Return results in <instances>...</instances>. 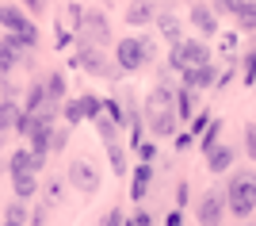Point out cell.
<instances>
[{
  "label": "cell",
  "instance_id": "6da1fadb",
  "mask_svg": "<svg viewBox=\"0 0 256 226\" xmlns=\"http://www.w3.org/2000/svg\"><path fill=\"white\" fill-rule=\"evenodd\" d=\"M226 207L237 218H245V215L256 211V172L252 169H241V172L230 176V184H226Z\"/></svg>",
  "mask_w": 256,
  "mask_h": 226
},
{
  "label": "cell",
  "instance_id": "7a4b0ae2",
  "mask_svg": "<svg viewBox=\"0 0 256 226\" xmlns=\"http://www.w3.org/2000/svg\"><path fill=\"white\" fill-rule=\"evenodd\" d=\"M118 69H142V65L153 58V39H122L118 43Z\"/></svg>",
  "mask_w": 256,
  "mask_h": 226
},
{
  "label": "cell",
  "instance_id": "3957f363",
  "mask_svg": "<svg viewBox=\"0 0 256 226\" xmlns=\"http://www.w3.org/2000/svg\"><path fill=\"white\" fill-rule=\"evenodd\" d=\"M172 65L180 69V73H188V69H199V65H210V50H206L203 43H176L172 46Z\"/></svg>",
  "mask_w": 256,
  "mask_h": 226
},
{
  "label": "cell",
  "instance_id": "277c9868",
  "mask_svg": "<svg viewBox=\"0 0 256 226\" xmlns=\"http://www.w3.org/2000/svg\"><path fill=\"white\" fill-rule=\"evenodd\" d=\"M226 211H230V207H226V199H222L218 188H210V192L199 195V222H203V226H218Z\"/></svg>",
  "mask_w": 256,
  "mask_h": 226
},
{
  "label": "cell",
  "instance_id": "5b68a950",
  "mask_svg": "<svg viewBox=\"0 0 256 226\" xmlns=\"http://www.w3.org/2000/svg\"><path fill=\"white\" fill-rule=\"evenodd\" d=\"M192 23H195V31H199V35H214V31H218V12L206 8V4H195V8H192Z\"/></svg>",
  "mask_w": 256,
  "mask_h": 226
},
{
  "label": "cell",
  "instance_id": "8992f818",
  "mask_svg": "<svg viewBox=\"0 0 256 226\" xmlns=\"http://www.w3.org/2000/svg\"><path fill=\"white\" fill-rule=\"evenodd\" d=\"M234 157H237L234 146H214V150L206 153V169L210 172H226L230 165H234Z\"/></svg>",
  "mask_w": 256,
  "mask_h": 226
},
{
  "label": "cell",
  "instance_id": "52a82bcc",
  "mask_svg": "<svg viewBox=\"0 0 256 226\" xmlns=\"http://www.w3.org/2000/svg\"><path fill=\"white\" fill-rule=\"evenodd\" d=\"M73 184H76V188H84V192H96V169H92V165H88V161H76L73 165Z\"/></svg>",
  "mask_w": 256,
  "mask_h": 226
},
{
  "label": "cell",
  "instance_id": "ba28073f",
  "mask_svg": "<svg viewBox=\"0 0 256 226\" xmlns=\"http://www.w3.org/2000/svg\"><path fill=\"white\" fill-rule=\"evenodd\" d=\"M184 85H188V88H206V85H214V65L188 69V73H184Z\"/></svg>",
  "mask_w": 256,
  "mask_h": 226
},
{
  "label": "cell",
  "instance_id": "9c48e42d",
  "mask_svg": "<svg viewBox=\"0 0 256 226\" xmlns=\"http://www.w3.org/2000/svg\"><path fill=\"white\" fill-rule=\"evenodd\" d=\"M150 20H153V0H134L126 8V23H134V27H142Z\"/></svg>",
  "mask_w": 256,
  "mask_h": 226
},
{
  "label": "cell",
  "instance_id": "30bf717a",
  "mask_svg": "<svg viewBox=\"0 0 256 226\" xmlns=\"http://www.w3.org/2000/svg\"><path fill=\"white\" fill-rule=\"evenodd\" d=\"M176 115L180 111H157V115H150V130L153 134H172L176 130Z\"/></svg>",
  "mask_w": 256,
  "mask_h": 226
},
{
  "label": "cell",
  "instance_id": "8fae6325",
  "mask_svg": "<svg viewBox=\"0 0 256 226\" xmlns=\"http://www.w3.org/2000/svg\"><path fill=\"white\" fill-rule=\"evenodd\" d=\"M84 35H92L96 43H107V20L100 12H88L84 16Z\"/></svg>",
  "mask_w": 256,
  "mask_h": 226
},
{
  "label": "cell",
  "instance_id": "7c38bea8",
  "mask_svg": "<svg viewBox=\"0 0 256 226\" xmlns=\"http://www.w3.org/2000/svg\"><path fill=\"white\" fill-rule=\"evenodd\" d=\"M96 111H100L96 96H84V100H76V104H69V119H96Z\"/></svg>",
  "mask_w": 256,
  "mask_h": 226
},
{
  "label": "cell",
  "instance_id": "4fadbf2b",
  "mask_svg": "<svg viewBox=\"0 0 256 226\" xmlns=\"http://www.w3.org/2000/svg\"><path fill=\"white\" fill-rule=\"evenodd\" d=\"M20 39H4L0 43V69H12V65H20Z\"/></svg>",
  "mask_w": 256,
  "mask_h": 226
},
{
  "label": "cell",
  "instance_id": "5bb4252c",
  "mask_svg": "<svg viewBox=\"0 0 256 226\" xmlns=\"http://www.w3.org/2000/svg\"><path fill=\"white\" fill-rule=\"evenodd\" d=\"M20 115L23 111L12 104V100H0V138H4V130L8 127H20Z\"/></svg>",
  "mask_w": 256,
  "mask_h": 226
},
{
  "label": "cell",
  "instance_id": "9a60e30c",
  "mask_svg": "<svg viewBox=\"0 0 256 226\" xmlns=\"http://www.w3.org/2000/svg\"><path fill=\"white\" fill-rule=\"evenodd\" d=\"M234 16H237V27H241V31H256V0H245Z\"/></svg>",
  "mask_w": 256,
  "mask_h": 226
},
{
  "label": "cell",
  "instance_id": "2e32d148",
  "mask_svg": "<svg viewBox=\"0 0 256 226\" xmlns=\"http://www.w3.org/2000/svg\"><path fill=\"white\" fill-rule=\"evenodd\" d=\"M80 65H84V69H92V73H104V69H107V65H104V58H100L96 54V50H92V46H80Z\"/></svg>",
  "mask_w": 256,
  "mask_h": 226
},
{
  "label": "cell",
  "instance_id": "e0dca14e",
  "mask_svg": "<svg viewBox=\"0 0 256 226\" xmlns=\"http://www.w3.org/2000/svg\"><path fill=\"white\" fill-rule=\"evenodd\" d=\"M46 96H50V104H58V100L65 96V77L62 73H50V81H46Z\"/></svg>",
  "mask_w": 256,
  "mask_h": 226
},
{
  "label": "cell",
  "instance_id": "ac0fdd59",
  "mask_svg": "<svg viewBox=\"0 0 256 226\" xmlns=\"http://www.w3.org/2000/svg\"><path fill=\"white\" fill-rule=\"evenodd\" d=\"M160 31H164V39H172V46L184 43L180 39V20H176V16H160Z\"/></svg>",
  "mask_w": 256,
  "mask_h": 226
},
{
  "label": "cell",
  "instance_id": "d6986e66",
  "mask_svg": "<svg viewBox=\"0 0 256 226\" xmlns=\"http://www.w3.org/2000/svg\"><path fill=\"white\" fill-rule=\"evenodd\" d=\"M12 184H16V195H20V199H27V195L34 192V172H23V176H12Z\"/></svg>",
  "mask_w": 256,
  "mask_h": 226
},
{
  "label": "cell",
  "instance_id": "ffe728a7",
  "mask_svg": "<svg viewBox=\"0 0 256 226\" xmlns=\"http://www.w3.org/2000/svg\"><path fill=\"white\" fill-rule=\"evenodd\" d=\"M150 165H142L138 172H134V199H142V195H146V184H150Z\"/></svg>",
  "mask_w": 256,
  "mask_h": 226
},
{
  "label": "cell",
  "instance_id": "44dd1931",
  "mask_svg": "<svg viewBox=\"0 0 256 226\" xmlns=\"http://www.w3.org/2000/svg\"><path fill=\"white\" fill-rule=\"evenodd\" d=\"M245 150H248V157H256V123H248V130H245Z\"/></svg>",
  "mask_w": 256,
  "mask_h": 226
},
{
  "label": "cell",
  "instance_id": "7402d4cb",
  "mask_svg": "<svg viewBox=\"0 0 256 226\" xmlns=\"http://www.w3.org/2000/svg\"><path fill=\"white\" fill-rule=\"evenodd\" d=\"M245 0H214V12H237Z\"/></svg>",
  "mask_w": 256,
  "mask_h": 226
},
{
  "label": "cell",
  "instance_id": "603a6c76",
  "mask_svg": "<svg viewBox=\"0 0 256 226\" xmlns=\"http://www.w3.org/2000/svg\"><path fill=\"white\" fill-rule=\"evenodd\" d=\"M111 165H115L118 172H122V165H126V157H122V150H118V142H111Z\"/></svg>",
  "mask_w": 256,
  "mask_h": 226
},
{
  "label": "cell",
  "instance_id": "cb8c5ba5",
  "mask_svg": "<svg viewBox=\"0 0 256 226\" xmlns=\"http://www.w3.org/2000/svg\"><path fill=\"white\" fill-rule=\"evenodd\" d=\"M100 226H122V215H118V207H111V211L104 215V222H100Z\"/></svg>",
  "mask_w": 256,
  "mask_h": 226
},
{
  "label": "cell",
  "instance_id": "d4e9b609",
  "mask_svg": "<svg viewBox=\"0 0 256 226\" xmlns=\"http://www.w3.org/2000/svg\"><path fill=\"white\" fill-rule=\"evenodd\" d=\"M23 215H27V211H23V203L8 207V222H23Z\"/></svg>",
  "mask_w": 256,
  "mask_h": 226
},
{
  "label": "cell",
  "instance_id": "484cf974",
  "mask_svg": "<svg viewBox=\"0 0 256 226\" xmlns=\"http://www.w3.org/2000/svg\"><path fill=\"white\" fill-rule=\"evenodd\" d=\"M46 222V207H38V211H34V226H42Z\"/></svg>",
  "mask_w": 256,
  "mask_h": 226
},
{
  "label": "cell",
  "instance_id": "4316f807",
  "mask_svg": "<svg viewBox=\"0 0 256 226\" xmlns=\"http://www.w3.org/2000/svg\"><path fill=\"white\" fill-rule=\"evenodd\" d=\"M184 222V218H180V211H172V215H168V226H180Z\"/></svg>",
  "mask_w": 256,
  "mask_h": 226
},
{
  "label": "cell",
  "instance_id": "83f0119b",
  "mask_svg": "<svg viewBox=\"0 0 256 226\" xmlns=\"http://www.w3.org/2000/svg\"><path fill=\"white\" fill-rule=\"evenodd\" d=\"M27 8H31V12H38V8H42V0H27Z\"/></svg>",
  "mask_w": 256,
  "mask_h": 226
},
{
  "label": "cell",
  "instance_id": "f1b7e54d",
  "mask_svg": "<svg viewBox=\"0 0 256 226\" xmlns=\"http://www.w3.org/2000/svg\"><path fill=\"white\" fill-rule=\"evenodd\" d=\"M4 226H23V222H4Z\"/></svg>",
  "mask_w": 256,
  "mask_h": 226
},
{
  "label": "cell",
  "instance_id": "f546056e",
  "mask_svg": "<svg viewBox=\"0 0 256 226\" xmlns=\"http://www.w3.org/2000/svg\"><path fill=\"white\" fill-rule=\"evenodd\" d=\"M252 88H256V81H252Z\"/></svg>",
  "mask_w": 256,
  "mask_h": 226
},
{
  "label": "cell",
  "instance_id": "4dcf8cb0",
  "mask_svg": "<svg viewBox=\"0 0 256 226\" xmlns=\"http://www.w3.org/2000/svg\"><path fill=\"white\" fill-rule=\"evenodd\" d=\"M241 226H245V222H241Z\"/></svg>",
  "mask_w": 256,
  "mask_h": 226
}]
</instances>
